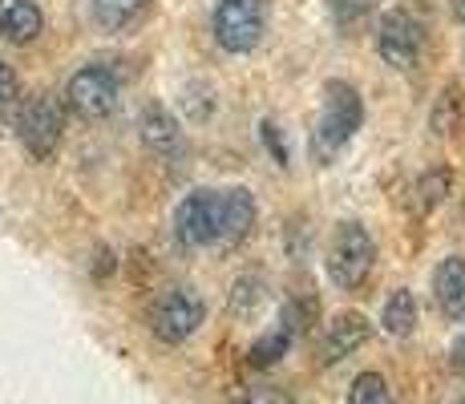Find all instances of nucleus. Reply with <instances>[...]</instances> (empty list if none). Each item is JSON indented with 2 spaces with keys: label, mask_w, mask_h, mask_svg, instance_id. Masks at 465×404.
I'll return each instance as SVG.
<instances>
[{
  "label": "nucleus",
  "mask_w": 465,
  "mask_h": 404,
  "mask_svg": "<svg viewBox=\"0 0 465 404\" xmlns=\"http://www.w3.org/2000/svg\"><path fill=\"white\" fill-rule=\"evenodd\" d=\"M461 118H465V94L458 81H450V85L437 94L433 102V113H429V130L437 133V138H450L453 130H461Z\"/></svg>",
  "instance_id": "nucleus-15"
},
{
  "label": "nucleus",
  "mask_w": 465,
  "mask_h": 404,
  "mask_svg": "<svg viewBox=\"0 0 465 404\" xmlns=\"http://www.w3.org/2000/svg\"><path fill=\"white\" fill-rule=\"evenodd\" d=\"M450 364H453V368H458V372L465 376V331H461L458 340H453V348H450Z\"/></svg>",
  "instance_id": "nucleus-25"
},
{
  "label": "nucleus",
  "mask_w": 465,
  "mask_h": 404,
  "mask_svg": "<svg viewBox=\"0 0 465 404\" xmlns=\"http://www.w3.org/2000/svg\"><path fill=\"white\" fill-rule=\"evenodd\" d=\"M364 125V97L352 81H324V110H320V122L312 130V158L320 166H332L340 158V150L361 133Z\"/></svg>",
  "instance_id": "nucleus-1"
},
{
  "label": "nucleus",
  "mask_w": 465,
  "mask_h": 404,
  "mask_svg": "<svg viewBox=\"0 0 465 404\" xmlns=\"http://www.w3.org/2000/svg\"><path fill=\"white\" fill-rule=\"evenodd\" d=\"M89 13L105 33H126L146 13V0H89Z\"/></svg>",
  "instance_id": "nucleus-16"
},
{
  "label": "nucleus",
  "mask_w": 465,
  "mask_h": 404,
  "mask_svg": "<svg viewBox=\"0 0 465 404\" xmlns=\"http://www.w3.org/2000/svg\"><path fill=\"white\" fill-rule=\"evenodd\" d=\"M211 33L231 57L255 53L267 33V0H219L211 13Z\"/></svg>",
  "instance_id": "nucleus-3"
},
{
  "label": "nucleus",
  "mask_w": 465,
  "mask_h": 404,
  "mask_svg": "<svg viewBox=\"0 0 465 404\" xmlns=\"http://www.w3.org/2000/svg\"><path fill=\"white\" fill-rule=\"evenodd\" d=\"M16 94H21V77H16V69L8 65L5 57H0V102H16Z\"/></svg>",
  "instance_id": "nucleus-23"
},
{
  "label": "nucleus",
  "mask_w": 465,
  "mask_h": 404,
  "mask_svg": "<svg viewBox=\"0 0 465 404\" xmlns=\"http://www.w3.org/2000/svg\"><path fill=\"white\" fill-rule=\"evenodd\" d=\"M372 41H377L381 61L392 65L397 74H413L425 57V29L413 13H405V8L381 13L377 29H372Z\"/></svg>",
  "instance_id": "nucleus-4"
},
{
  "label": "nucleus",
  "mask_w": 465,
  "mask_h": 404,
  "mask_svg": "<svg viewBox=\"0 0 465 404\" xmlns=\"http://www.w3.org/2000/svg\"><path fill=\"white\" fill-rule=\"evenodd\" d=\"M292 340H296V331H292L288 323L280 320V328L267 331L263 340H255V344L247 348V364H252V368H272L275 360H280V356H288Z\"/></svg>",
  "instance_id": "nucleus-18"
},
{
  "label": "nucleus",
  "mask_w": 465,
  "mask_h": 404,
  "mask_svg": "<svg viewBox=\"0 0 465 404\" xmlns=\"http://www.w3.org/2000/svg\"><path fill=\"white\" fill-rule=\"evenodd\" d=\"M433 300L445 320H465V259L450 255L433 271Z\"/></svg>",
  "instance_id": "nucleus-12"
},
{
  "label": "nucleus",
  "mask_w": 465,
  "mask_h": 404,
  "mask_svg": "<svg viewBox=\"0 0 465 404\" xmlns=\"http://www.w3.org/2000/svg\"><path fill=\"white\" fill-rule=\"evenodd\" d=\"M207 320V303L194 287H170L163 300L150 311V331H154L163 344H186L194 331Z\"/></svg>",
  "instance_id": "nucleus-7"
},
{
  "label": "nucleus",
  "mask_w": 465,
  "mask_h": 404,
  "mask_svg": "<svg viewBox=\"0 0 465 404\" xmlns=\"http://www.w3.org/2000/svg\"><path fill=\"white\" fill-rule=\"evenodd\" d=\"M122 102V81L105 65H82L65 81V105L85 122H102L118 110Z\"/></svg>",
  "instance_id": "nucleus-5"
},
{
  "label": "nucleus",
  "mask_w": 465,
  "mask_h": 404,
  "mask_svg": "<svg viewBox=\"0 0 465 404\" xmlns=\"http://www.w3.org/2000/svg\"><path fill=\"white\" fill-rule=\"evenodd\" d=\"M45 29V13L37 0H0V41L33 44Z\"/></svg>",
  "instance_id": "nucleus-11"
},
{
  "label": "nucleus",
  "mask_w": 465,
  "mask_h": 404,
  "mask_svg": "<svg viewBox=\"0 0 465 404\" xmlns=\"http://www.w3.org/2000/svg\"><path fill=\"white\" fill-rule=\"evenodd\" d=\"M450 16L458 25H465V0H450Z\"/></svg>",
  "instance_id": "nucleus-26"
},
{
  "label": "nucleus",
  "mask_w": 465,
  "mask_h": 404,
  "mask_svg": "<svg viewBox=\"0 0 465 404\" xmlns=\"http://www.w3.org/2000/svg\"><path fill=\"white\" fill-rule=\"evenodd\" d=\"M259 130H263V142H267V146H272V158L280 162V166H288V146H283V142H280V133H275V125H272V122H263V125H259Z\"/></svg>",
  "instance_id": "nucleus-24"
},
{
  "label": "nucleus",
  "mask_w": 465,
  "mask_h": 404,
  "mask_svg": "<svg viewBox=\"0 0 465 404\" xmlns=\"http://www.w3.org/2000/svg\"><path fill=\"white\" fill-rule=\"evenodd\" d=\"M348 404H392V389L381 372H361L348 389Z\"/></svg>",
  "instance_id": "nucleus-20"
},
{
  "label": "nucleus",
  "mask_w": 465,
  "mask_h": 404,
  "mask_svg": "<svg viewBox=\"0 0 465 404\" xmlns=\"http://www.w3.org/2000/svg\"><path fill=\"white\" fill-rule=\"evenodd\" d=\"M61 133H65V110L53 94H37L25 102L21 118H16V138L37 162H49L61 150Z\"/></svg>",
  "instance_id": "nucleus-6"
},
{
  "label": "nucleus",
  "mask_w": 465,
  "mask_h": 404,
  "mask_svg": "<svg viewBox=\"0 0 465 404\" xmlns=\"http://www.w3.org/2000/svg\"><path fill=\"white\" fill-rule=\"evenodd\" d=\"M450 191H453V170L450 166L425 170V174L417 178V211L429 214L433 206H441L445 199H450Z\"/></svg>",
  "instance_id": "nucleus-19"
},
{
  "label": "nucleus",
  "mask_w": 465,
  "mask_h": 404,
  "mask_svg": "<svg viewBox=\"0 0 465 404\" xmlns=\"http://www.w3.org/2000/svg\"><path fill=\"white\" fill-rule=\"evenodd\" d=\"M174 235L183 247L219 242V191H194L174 206Z\"/></svg>",
  "instance_id": "nucleus-8"
},
{
  "label": "nucleus",
  "mask_w": 465,
  "mask_h": 404,
  "mask_svg": "<svg viewBox=\"0 0 465 404\" xmlns=\"http://www.w3.org/2000/svg\"><path fill=\"white\" fill-rule=\"evenodd\" d=\"M259 206L252 199V191L243 186H231V191H219V242L223 247H235L255 231Z\"/></svg>",
  "instance_id": "nucleus-9"
},
{
  "label": "nucleus",
  "mask_w": 465,
  "mask_h": 404,
  "mask_svg": "<svg viewBox=\"0 0 465 404\" xmlns=\"http://www.w3.org/2000/svg\"><path fill=\"white\" fill-rule=\"evenodd\" d=\"M328 280H332L340 291H356L364 287V280L372 275V263H377V242L361 227V222H340L328 239Z\"/></svg>",
  "instance_id": "nucleus-2"
},
{
  "label": "nucleus",
  "mask_w": 465,
  "mask_h": 404,
  "mask_svg": "<svg viewBox=\"0 0 465 404\" xmlns=\"http://www.w3.org/2000/svg\"><path fill=\"white\" fill-rule=\"evenodd\" d=\"M138 133H142V142H146L154 154H174V150H183V125H178L174 113H170L166 105H158V102L142 105Z\"/></svg>",
  "instance_id": "nucleus-13"
},
{
  "label": "nucleus",
  "mask_w": 465,
  "mask_h": 404,
  "mask_svg": "<svg viewBox=\"0 0 465 404\" xmlns=\"http://www.w3.org/2000/svg\"><path fill=\"white\" fill-rule=\"evenodd\" d=\"M372 336V323L361 311H340V316L324 328V344H320V364H340L344 356H352L356 348H364Z\"/></svg>",
  "instance_id": "nucleus-10"
},
{
  "label": "nucleus",
  "mask_w": 465,
  "mask_h": 404,
  "mask_svg": "<svg viewBox=\"0 0 465 404\" xmlns=\"http://www.w3.org/2000/svg\"><path fill=\"white\" fill-rule=\"evenodd\" d=\"M381 328L389 331V336H397V340L413 336V328H417V300H413V291H409V287L389 291V300H384V308H381Z\"/></svg>",
  "instance_id": "nucleus-14"
},
{
  "label": "nucleus",
  "mask_w": 465,
  "mask_h": 404,
  "mask_svg": "<svg viewBox=\"0 0 465 404\" xmlns=\"http://www.w3.org/2000/svg\"><path fill=\"white\" fill-rule=\"evenodd\" d=\"M231 404H292V397H288V392H280V389H272V384H263V389L239 392Z\"/></svg>",
  "instance_id": "nucleus-22"
},
{
  "label": "nucleus",
  "mask_w": 465,
  "mask_h": 404,
  "mask_svg": "<svg viewBox=\"0 0 465 404\" xmlns=\"http://www.w3.org/2000/svg\"><path fill=\"white\" fill-rule=\"evenodd\" d=\"M377 0H328V16H332L340 37H356V33L369 25Z\"/></svg>",
  "instance_id": "nucleus-17"
},
{
  "label": "nucleus",
  "mask_w": 465,
  "mask_h": 404,
  "mask_svg": "<svg viewBox=\"0 0 465 404\" xmlns=\"http://www.w3.org/2000/svg\"><path fill=\"white\" fill-rule=\"evenodd\" d=\"M259 308V280H239L235 291H231V311L235 316H252Z\"/></svg>",
  "instance_id": "nucleus-21"
}]
</instances>
